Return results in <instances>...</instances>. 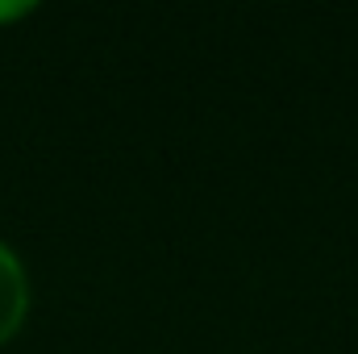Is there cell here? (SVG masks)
<instances>
[{
  "instance_id": "1",
  "label": "cell",
  "mask_w": 358,
  "mask_h": 354,
  "mask_svg": "<svg viewBox=\"0 0 358 354\" xmlns=\"http://www.w3.org/2000/svg\"><path fill=\"white\" fill-rule=\"evenodd\" d=\"M25 304H29V283H25V271L17 263V255L0 242V342L21 325L25 317Z\"/></svg>"
},
{
  "instance_id": "2",
  "label": "cell",
  "mask_w": 358,
  "mask_h": 354,
  "mask_svg": "<svg viewBox=\"0 0 358 354\" xmlns=\"http://www.w3.org/2000/svg\"><path fill=\"white\" fill-rule=\"evenodd\" d=\"M29 4H0V17H17V13H25Z\"/></svg>"
}]
</instances>
